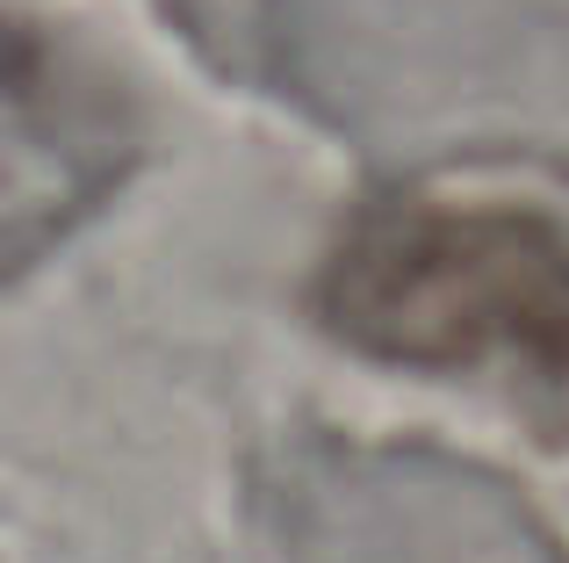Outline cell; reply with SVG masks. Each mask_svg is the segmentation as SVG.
<instances>
[{
    "instance_id": "6da1fadb",
    "label": "cell",
    "mask_w": 569,
    "mask_h": 563,
    "mask_svg": "<svg viewBox=\"0 0 569 563\" xmlns=\"http://www.w3.org/2000/svg\"><path fill=\"white\" fill-rule=\"evenodd\" d=\"M339 318L397 362L519 354L569 383V246L512 217H397L339 260Z\"/></svg>"
}]
</instances>
